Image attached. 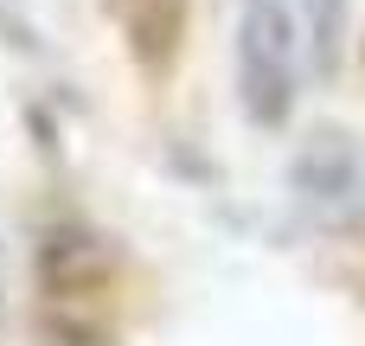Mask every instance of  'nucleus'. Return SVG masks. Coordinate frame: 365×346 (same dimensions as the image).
<instances>
[{
  "mask_svg": "<svg viewBox=\"0 0 365 346\" xmlns=\"http://www.w3.org/2000/svg\"><path fill=\"white\" fill-rule=\"evenodd\" d=\"M237 96L257 128H282L295 109V19L282 0H250L237 19Z\"/></svg>",
  "mask_w": 365,
  "mask_h": 346,
  "instance_id": "f257e3e1",
  "label": "nucleus"
},
{
  "mask_svg": "<svg viewBox=\"0 0 365 346\" xmlns=\"http://www.w3.org/2000/svg\"><path fill=\"white\" fill-rule=\"evenodd\" d=\"M359 141L346 135V128H314L302 148H295V167H289V186L308 199V205H346L353 193H359Z\"/></svg>",
  "mask_w": 365,
  "mask_h": 346,
  "instance_id": "f03ea898",
  "label": "nucleus"
},
{
  "mask_svg": "<svg viewBox=\"0 0 365 346\" xmlns=\"http://www.w3.org/2000/svg\"><path fill=\"white\" fill-rule=\"evenodd\" d=\"M115 276V244L83 231V225H58L38 244V289L45 295H90Z\"/></svg>",
  "mask_w": 365,
  "mask_h": 346,
  "instance_id": "7ed1b4c3",
  "label": "nucleus"
},
{
  "mask_svg": "<svg viewBox=\"0 0 365 346\" xmlns=\"http://www.w3.org/2000/svg\"><path fill=\"white\" fill-rule=\"evenodd\" d=\"M115 19H122V39L128 51L148 64V71H167L173 51H180V32H186V0H109Z\"/></svg>",
  "mask_w": 365,
  "mask_h": 346,
  "instance_id": "20e7f679",
  "label": "nucleus"
},
{
  "mask_svg": "<svg viewBox=\"0 0 365 346\" xmlns=\"http://www.w3.org/2000/svg\"><path fill=\"white\" fill-rule=\"evenodd\" d=\"M302 19H308L314 77H334L340 71V45H346V0H302Z\"/></svg>",
  "mask_w": 365,
  "mask_h": 346,
  "instance_id": "39448f33",
  "label": "nucleus"
},
{
  "mask_svg": "<svg viewBox=\"0 0 365 346\" xmlns=\"http://www.w3.org/2000/svg\"><path fill=\"white\" fill-rule=\"evenodd\" d=\"M0 302H6V244H0Z\"/></svg>",
  "mask_w": 365,
  "mask_h": 346,
  "instance_id": "423d86ee",
  "label": "nucleus"
}]
</instances>
